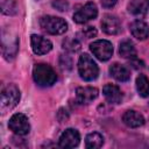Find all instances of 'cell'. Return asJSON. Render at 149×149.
I'll list each match as a JSON object with an SVG mask.
<instances>
[{"label": "cell", "instance_id": "6da1fadb", "mask_svg": "<svg viewBox=\"0 0 149 149\" xmlns=\"http://www.w3.org/2000/svg\"><path fill=\"white\" fill-rule=\"evenodd\" d=\"M33 78H34L35 83L41 87L52 86L57 80V76H56V72L54 71V69L50 65L44 64V63H40L34 66Z\"/></svg>", "mask_w": 149, "mask_h": 149}, {"label": "cell", "instance_id": "7a4b0ae2", "mask_svg": "<svg viewBox=\"0 0 149 149\" xmlns=\"http://www.w3.org/2000/svg\"><path fill=\"white\" fill-rule=\"evenodd\" d=\"M78 73L80 76V78L86 81H92V80L97 79V77L99 74V68L90 55L83 54L79 57Z\"/></svg>", "mask_w": 149, "mask_h": 149}, {"label": "cell", "instance_id": "3957f363", "mask_svg": "<svg viewBox=\"0 0 149 149\" xmlns=\"http://www.w3.org/2000/svg\"><path fill=\"white\" fill-rule=\"evenodd\" d=\"M41 28L50 35H62L68 30V23L64 19L54 16V15H44L40 19Z\"/></svg>", "mask_w": 149, "mask_h": 149}, {"label": "cell", "instance_id": "277c9868", "mask_svg": "<svg viewBox=\"0 0 149 149\" xmlns=\"http://www.w3.org/2000/svg\"><path fill=\"white\" fill-rule=\"evenodd\" d=\"M20 101V90L15 84H7L1 91L0 108L2 113L14 108Z\"/></svg>", "mask_w": 149, "mask_h": 149}, {"label": "cell", "instance_id": "5b68a950", "mask_svg": "<svg viewBox=\"0 0 149 149\" xmlns=\"http://www.w3.org/2000/svg\"><path fill=\"white\" fill-rule=\"evenodd\" d=\"M8 128L16 135L23 136L30 132V123L28 118L22 113H15L8 121Z\"/></svg>", "mask_w": 149, "mask_h": 149}, {"label": "cell", "instance_id": "8992f818", "mask_svg": "<svg viewBox=\"0 0 149 149\" xmlns=\"http://www.w3.org/2000/svg\"><path fill=\"white\" fill-rule=\"evenodd\" d=\"M92 54L101 62L108 61L113 55V45L107 40H98L90 44Z\"/></svg>", "mask_w": 149, "mask_h": 149}, {"label": "cell", "instance_id": "52a82bcc", "mask_svg": "<svg viewBox=\"0 0 149 149\" xmlns=\"http://www.w3.org/2000/svg\"><path fill=\"white\" fill-rule=\"evenodd\" d=\"M98 16V8L97 5L92 1L86 2L80 9H78L73 14V20L77 23H85L88 22Z\"/></svg>", "mask_w": 149, "mask_h": 149}, {"label": "cell", "instance_id": "ba28073f", "mask_svg": "<svg viewBox=\"0 0 149 149\" xmlns=\"http://www.w3.org/2000/svg\"><path fill=\"white\" fill-rule=\"evenodd\" d=\"M30 44H31V49L34 51V54L41 56V55H45L49 51H51L52 49V43L50 40L41 36V35H36L33 34L30 36Z\"/></svg>", "mask_w": 149, "mask_h": 149}, {"label": "cell", "instance_id": "9c48e42d", "mask_svg": "<svg viewBox=\"0 0 149 149\" xmlns=\"http://www.w3.org/2000/svg\"><path fill=\"white\" fill-rule=\"evenodd\" d=\"M80 142V135L77 129L68 128L65 129L58 140V146L61 148H74Z\"/></svg>", "mask_w": 149, "mask_h": 149}, {"label": "cell", "instance_id": "30bf717a", "mask_svg": "<svg viewBox=\"0 0 149 149\" xmlns=\"http://www.w3.org/2000/svg\"><path fill=\"white\" fill-rule=\"evenodd\" d=\"M99 94L98 88L92 87V86H84V87H78L76 90V99L79 104L81 105H87L91 104L93 100L97 99Z\"/></svg>", "mask_w": 149, "mask_h": 149}, {"label": "cell", "instance_id": "8fae6325", "mask_svg": "<svg viewBox=\"0 0 149 149\" xmlns=\"http://www.w3.org/2000/svg\"><path fill=\"white\" fill-rule=\"evenodd\" d=\"M101 28L108 35H118L121 31V23L116 16L112 14H106L102 16Z\"/></svg>", "mask_w": 149, "mask_h": 149}, {"label": "cell", "instance_id": "7c38bea8", "mask_svg": "<svg viewBox=\"0 0 149 149\" xmlns=\"http://www.w3.org/2000/svg\"><path fill=\"white\" fill-rule=\"evenodd\" d=\"M17 48H19V41L16 37L9 38V37H6L3 35V37H2V54L7 61H9L16 56Z\"/></svg>", "mask_w": 149, "mask_h": 149}, {"label": "cell", "instance_id": "4fadbf2b", "mask_svg": "<svg viewBox=\"0 0 149 149\" xmlns=\"http://www.w3.org/2000/svg\"><path fill=\"white\" fill-rule=\"evenodd\" d=\"M102 93L106 100L111 104H120L123 99V94L119 88V86L113 84H106L102 87Z\"/></svg>", "mask_w": 149, "mask_h": 149}, {"label": "cell", "instance_id": "5bb4252c", "mask_svg": "<svg viewBox=\"0 0 149 149\" xmlns=\"http://www.w3.org/2000/svg\"><path fill=\"white\" fill-rule=\"evenodd\" d=\"M122 121L126 126H128L130 128H137V127H141L144 125L143 115L136 111H133V109H128L123 113Z\"/></svg>", "mask_w": 149, "mask_h": 149}, {"label": "cell", "instance_id": "9a60e30c", "mask_svg": "<svg viewBox=\"0 0 149 149\" xmlns=\"http://www.w3.org/2000/svg\"><path fill=\"white\" fill-rule=\"evenodd\" d=\"M129 29L132 35L140 41H144L149 36V27L146 22L141 20H135L134 22H132Z\"/></svg>", "mask_w": 149, "mask_h": 149}, {"label": "cell", "instance_id": "2e32d148", "mask_svg": "<svg viewBox=\"0 0 149 149\" xmlns=\"http://www.w3.org/2000/svg\"><path fill=\"white\" fill-rule=\"evenodd\" d=\"M149 10V0H130L128 12L135 16H144Z\"/></svg>", "mask_w": 149, "mask_h": 149}, {"label": "cell", "instance_id": "e0dca14e", "mask_svg": "<svg viewBox=\"0 0 149 149\" xmlns=\"http://www.w3.org/2000/svg\"><path fill=\"white\" fill-rule=\"evenodd\" d=\"M109 73L118 81H127L130 78L129 70L125 65L119 64V63H114L109 66Z\"/></svg>", "mask_w": 149, "mask_h": 149}, {"label": "cell", "instance_id": "ac0fdd59", "mask_svg": "<svg viewBox=\"0 0 149 149\" xmlns=\"http://www.w3.org/2000/svg\"><path fill=\"white\" fill-rule=\"evenodd\" d=\"M119 54L123 58H129V59L135 58L136 57V49H135L134 43L130 40H123L120 43Z\"/></svg>", "mask_w": 149, "mask_h": 149}, {"label": "cell", "instance_id": "d6986e66", "mask_svg": "<svg viewBox=\"0 0 149 149\" xmlns=\"http://www.w3.org/2000/svg\"><path fill=\"white\" fill-rule=\"evenodd\" d=\"M102 144H104V137L98 132L90 133L85 137V147L88 149L100 148V147H102Z\"/></svg>", "mask_w": 149, "mask_h": 149}, {"label": "cell", "instance_id": "ffe728a7", "mask_svg": "<svg viewBox=\"0 0 149 149\" xmlns=\"http://www.w3.org/2000/svg\"><path fill=\"white\" fill-rule=\"evenodd\" d=\"M136 90L141 97H149V79L144 74H140L136 78Z\"/></svg>", "mask_w": 149, "mask_h": 149}, {"label": "cell", "instance_id": "44dd1931", "mask_svg": "<svg viewBox=\"0 0 149 149\" xmlns=\"http://www.w3.org/2000/svg\"><path fill=\"white\" fill-rule=\"evenodd\" d=\"M63 48L70 52H77L80 50V42L77 38L68 37L63 41Z\"/></svg>", "mask_w": 149, "mask_h": 149}, {"label": "cell", "instance_id": "7402d4cb", "mask_svg": "<svg viewBox=\"0 0 149 149\" xmlns=\"http://www.w3.org/2000/svg\"><path fill=\"white\" fill-rule=\"evenodd\" d=\"M52 7L59 12H66L69 9V2L65 0H54Z\"/></svg>", "mask_w": 149, "mask_h": 149}, {"label": "cell", "instance_id": "603a6c76", "mask_svg": "<svg viewBox=\"0 0 149 149\" xmlns=\"http://www.w3.org/2000/svg\"><path fill=\"white\" fill-rule=\"evenodd\" d=\"M83 34H84V36H85L86 38H92V37H95V36H97V29H95L94 27L88 26V27L84 28Z\"/></svg>", "mask_w": 149, "mask_h": 149}, {"label": "cell", "instance_id": "cb8c5ba5", "mask_svg": "<svg viewBox=\"0 0 149 149\" xmlns=\"http://www.w3.org/2000/svg\"><path fill=\"white\" fill-rule=\"evenodd\" d=\"M59 64H61V66H62V69H71L72 68V62H71V59L68 57V56H62L61 57V61H59Z\"/></svg>", "mask_w": 149, "mask_h": 149}, {"label": "cell", "instance_id": "d4e9b609", "mask_svg": "<svg viewBox=\"0 0 149 149\" xmlns=\"http://www.w3.org/2000/svg\"><path fill=\"white\" fill-rule=\"evenodd\" d=\"M129 63H130V65H132L133 68H135V69H140V68H143V66H144L143 62H142V61H139L136 57H135V58H132Z\"/></svg>", "mask_w": 149, "mask_h": 149}, {"label": "cell", "instance_id": "484cf974", "mask_svg": "<svg viewBox=\"0 0 149 149\" xmlns=\"http://www.w3.org/2000/svg\"><path fill=\"white\" fill-rule=\"evenodd\" d=\"M118 0H101V5L105 8H111L116 3Z\"/></svg>", "mask_w": 149, "mask_h": 149}, {"label": "cell", "instance_id": "4316f807", "mask_svg": "<svg viewBox=\"0 0 149 149\" xmlns=\"http://www.w3.org/2000/svg\"><path fill=\"white\" fill-rule=\"evenodd\" d=\"M1 1H2V2H5V1H6V0H1Z\"/></svg>", "mask_w": 149, "mask_h": 149}]
</instances>
